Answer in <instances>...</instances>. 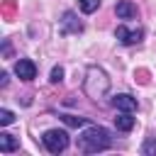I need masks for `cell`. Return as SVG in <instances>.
Instances as JSON below:
<instances>
[{"label": "cell", "instance_id": "cell-1", "mask_svg": "<svg viewBox=\"0 0 156 156\" xmlns=\"http://www.w3.org/2000/svg\"><path fill=\"white\" fill-rule=\"evenodd\" d=\"M110 144H112V136L105 127H88L83 134H78V149L83 154L105 151V149H110Z\"/></svg>", "mask_w": 156, "mask_h": 156}, {"label": "cell", "instance_id": "cell-2", "mask_svg": "<svg viewBox=\"0 0 156 156\" xmlns=\"http://www.w3.org/2000/svg\"><path fill=\"white\" fill-rule=\"evenodd\" d=\"M107 90H110V78L105 76V71L90 66V68H88V78H85V93H88L93 100H98V98H102Z\"/></svg>", "mask_w": 156, "mask_h": 156}, {"label": "cell", "instance_id": "cell-3", "mask_svg": "<svg viewBox=\"0 0 156 156\" xmlns=\"http://www.w3.org/2000/svg\"><path fill=\"white\" fill-rule=\"evenodd\" d=\"M41 141H44V146H46L49 154H61V151L68 149V141L71 139H68V132L66 129H49V132H44Z\"/></svg>", "mask_w": 156, "mask_h": 156}, {"label": "cell", "instance_id": "cell-4", "mask_svg": "<svg viewBox=\"0 0 156 156\" xmlns=\"http://www.w3.org/2000/svg\"><path fill=\"white\" fill-rule=\"evenodd\" d=\"M115 37L124 44V46H132V44H139L141 41V37H144V29L141 27H136V29H129V27H124V24H119L117 29H115Z\"/></svg>", "mask_w": 156, "mask_h": 156}, {"label": "cell", "instance_id": "cell-5", "mask_svg": "<svg viewBox=\"0 0 156 156\" xmlns=\"http://www.w3.org/2000/svg\"><path fill=\"white\" fill-rule=\"evenodd\" d=\"M15 73H17L20 80H34V78H37V66H34V61H29V58H20V61L15 63Z\"/></svg>", "mask_w": 156, "mask_h": 156}, {"label": "cell", "instance_id": "cell-6", "mask_svg": "<svg viewBox=\"0 0 156 156\" xmlns=\"http://www.w3.org/2000/svg\"><path fill=\"white\" fill-rule=\"evenodd\" d=\"M112 105H115L119 112H136V110H139L136 98H132V95H127V93L115 95V98H112Z\"/></svg>", "mask_w": 156, "mask_h": 156}, {"label": "cell", "instance_id": "cell-7", "mask_svg": "<svg viewBox=\"0 0 156 156\" xmlns=\"http://www.w3.org/2000/svg\"><path fill=\"white\" fill-rule=\"evenodd\" d=\"M83 32V24L78 22V17L73 12H63L61 17V34H78Z\"/></svg>", "mask_w": 156, "mask_h": 156}, {"label": "cell", "instance_id": "cell-8", "mask_svg": "<svg viewBox=\"0 0 156 156\" xmlns=\"http://www.w3.org/2000/svg\"><path fill=\"white\" fill-rule=\"evenodd\" d=\"M115 12H117L119 20H134L136 17V5H132L129 0H119L115 5Z\"/></svg>", "mask_w": 156, "mask_h": 156}, {"label": "cell", "instance_id": "cell-9", "mask_svg": "<svg viewBox=\"0 0 156 156\" xmlns=\"http://www.w3.org/2000/svg\"><path fill=\"white\" fill-rule=\"evenodd\" d=\"M134 124H136V119L132 117V112H122V115L115 117V127H117L119 132H132Z\"/></svg>", "mask_w": 156, "mask_h": 156}, {"label": "cell", "instance_id": "cell-10", "mask_svg": "<svg viewBox=\"0 0 156 156\" xmlns=\"http://www.w3.org/2000/svg\"><path fill=\"white\" fill-rule=\"evenodd\" d=\"M17 146H20V141H17L12 134H7V132H2V134H0V151H2V154L15 151Z\"/></svg>", "mask_w": 156, "mask_h": 156}, {"label": "cell", "instance_id": "cell-11", "mask_svg": "<svg viewBox=\"0 0 156 156\" xmlns=\"http://www.w3.org/2000/svg\"><path fill=\"white\" fill-rule=\"evenodd\" d=\"M78 7H80V12L93 15V12L100 7V0H78Z\"/></svg>", "mask_w": 156, "mask_h": 156}, {"label": "cell", "instance_id": "cell-12", "mask_svg": "<svg viewBox=\"0 0 156 156\" xmlns=\"http://www.w3.org/2000/svg\"><path fill=\"white\" fill-rule=\"evenodd\" d=\"M61 119H63L68 127H85V124H88V119H85V117H76V115H63Z\"/></svg>", "mask_w": 156, "mask_h": 156}, {"label": "cell", "instance_id": "cell-13", "mask_svg": "<svg viewBox=\"0 0 156 156\" xmlns=\"http://www.w3.org/2000/svg\"><path fill=\"white\" fill-rule=\"evenodd\" d=\"M141 154H144V156H156V139H154V136H149V139L144 141Z\"/></svg>", "mask_w": 156, "mask_h": 156}, {"label": "cell", "instance_id": "cell-14", "mask_svg": "<svg viewBox=\"0 0 156 156\" xmlns=\"http://www.w3.org/2000/svg\"><path fill=\"white\" fill-rule=\"evenodd\" d=\"M12 122H15V115H12L10 110H5V107H2V110H0V124H2V127H7V124H12Z\"/></svg>", "mask_w": 156, "mask_h": 156}, {"label": "cell", "instance_id": "cell-15", "mask_svg": "<svg viewBox=\"0 0 156 156\" xmlns=\"http://www.w3.org/2000/svg\"><path fill=\"white\" fill-rule=\"evenodd\" d=\"M49 80H51V83H61V80H63V68H61V66H54Z\"/></svg>", "mask_w": 156, "mask_h": 156}, {"label": "cell", "instance_id": "cell-16", "mask_svg": "<svg viewBox=\"0 0 156 156\" xmlns=\"http://www.w3.org/2000/svg\"><path fill=\"white\" fill-rule=\"evenodd\" d=\"M0 85H2V88L7 85V73H0Z\"/></svg>", "mask_w": 156, "mask_h": 156}]
</instances>
